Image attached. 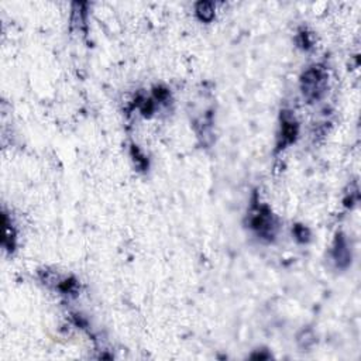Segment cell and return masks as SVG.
Segmentation results:
<instances>
[{
    "label": "cell",
    "mask_w": 361,
    "mask_h": 361,
    "mask_svg": "<svg viewBox=\"0 0 361 361\" xmlns=\"http://www.w3.org/2000/svg\"><path fill=\"white\" fill-rule=\"evenodd\" d=\"M333 257L334 260L337 262L339 267H346L347 264L350 262V256L349 249H347V243H346V239L344 237H339L336 239V243H334V249H333Z\"/></svg>",
    "instance_id": "2"
},
{
    "label": "cell",
    "mask_w": 361,
    "mask_h": 361,
    "mask_svg": "<svg viewBox=\"0 0 361 361\" xmlns=\"http://www.w3.org/2000/svg\"><path fill=\"white\" fill-rule=\"evenodd\" d=\"M196 13H198L199 18L204 20V21H209V20H212L213 16H215L212 3H206V2H205V3L204 2L199 3L198 7H196Z\"/></svg>",
    "instance_id": "3"
},
{
    "label": "cell",
    "mask_w": 361,
    "mask_h": 361,
    "mask_svg": "<svg viewBox=\"0 0 361 361\" xmlns=\"http://www.w3.org/2000/svg\"><path fill=\"white\" fill-rule=\"evenodd\" d=\"M295 234H297L298 239L308 240V236H309L308 230H306L305 228H302V226H298V228L295 229Z\"/></svg>",
    "instance_id": "4"
},
{
    "label": "cell",
    "mask_w": 361,
    "mask_h": 361,
    "mask_svg": "<svg viewBox=\"0 0 361 361\" xmlns=\"http://www.w3.org/2000/svg\"><path fill=\"white\" fill-rule=\"evenodd\" d=\"M326 83V74L319 66H313L308 70L302 76V92L305 98L309 100L318 99L323 91Z\"/></svg>",
    "instance_id": "1"
}]
</instances>
